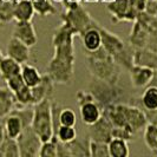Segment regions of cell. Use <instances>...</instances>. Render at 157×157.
<instances>
[{
  "mask_svg": "<svg viewBox=\"0 0 157 157\" xmlns=\"http://www.w3.org/2000/svg\"><path fill=\"white\" fill-rule=\"evenodd\" d=\"M75 36H77V32L64 21L55 30L52 37L55 51L47 65V75L52 78L55 84L69 85L73 82L76 60L73 45Z\"/></svg>",
  "mask_w": 157,
  "mask_h": 157,
  "instance_id": "1",
  "label": "cell"
},
{
  "mask_svg": "<svg viewBox=\"0 0 157 157\" xmlns=\"http://www.w3.org/2000/svg\"><path fill=\"white\" fill-rule=\"evenodd\" d=\"M86 66L92 77L110 83L119 82L121 67L103 46L94 52H86Z\"/></svg>",
  "mask_w": 157,
  "mask_h": 157,
  "instance_id": "2",
  "label": "cell"
},
{
  "mask_svg": "<svg viewBox=\"0 0 157 157\" xmlns=\"http://www.w3.org/2000/svg\"><path fill=\"white\" fill-rule=\"evenodd\" d=\"M89 92L94 96L102 109L111 104L123 103V99L125 98V90L119 85V82L110 83L96 77H92L89 84Z\"/></svg>",
  "mask_w": 157,
  "mask_h": 157,
  "instance_id": "3",
  "label": "cell"
},
{
  "mask_svg": "<svg viewBox=\"0 0 157 157\" xmlns=\"http://www.w3.org/2000/svg\"><path fill=\"white\" fill-rule=\"evenodd\" d=\"M51 98H46L33 105V119L32 129L39 136L40 141L46 142L55 136L52 112H51Z\"/></svg>",
  "mask_w": 157,
  "mask_h": 157,
  "instance_id": "4",
  "label": "cell"
},
{
  "mask_svg": "<svg viewBox=\"0 0 157 157\" xmlns=\"http://www.w3.org/2000/svg\"><path fill=\"white\" fill-rule=\"evenodd\" d=\"M62 21L69 24L78 36H82L86 30L94 27L96 24V20L80 5V2L72 7L65 8L64 13H62Z\"/></svg>",
  "mask_w": 157,
  "mask_h": 157,
  "instance_id": "5",
  "label": "cell"
},
{
  "mask_svg": "<svg viewBox=\"0 0 157 157\" xmlns=\"http://www.w3.org/2000/svg\"><path fill=\"white\" fill-rule=\"evenodd\" d=\"M76 99H77V103H78L82 121L86 125L94 124L101 118L103 109L101 108V105L96 102L94 96L89 91L79 90L77 94H76Z\"/></svg>",
  "mask_w": 157,
  "mask_h": 157,
  "instance_id": "6",
  "label": "cell"
},
{
  "mask_svg": "<svg viewBox=\"0 0 157 157\" xmlns=\"http://www.w3.org/2000/svg\"><path fill=\"white\" fill-rule=\"evenodd\" d=\"M17 143L19 147L20 157H36L39 156L41 143L39 136L32 129V126L24 128L21 134L18 136Z\"/></svg>",
  "mask_w": 157,
  "mask_h": 157,
  "instance_id": "7",
  "label": "cell"
},
{
  "mask_svg": "<svg viewBox=\"0 0 157 157\" xmlns=\"http://www.w3.org/2000/svg\"><path fill=\"white\" fill-rule=\"evenodd\" d=\"M124 111H125L126 125L135 134L143 131L147 124L149 123L145 111L143 110L140 104H125Z\"/></svg>",
  "mask_w": 157,
  "mask_h": 157,
  "instance_id": "8",
  "label": "cell"
},
{
  "mask_svg": "<svg viewBox=\"0 0 157 157\" xmlns=\"http://www.w3.org/2000/svg\"><path fill=\"white\" fill-rule=\"evenodd\" d=\"M106 11L110 13L111 21L115 24L126 21L134 23L136 17L132 14L129 0H109L106 4Z\"/></svg>",
  "mask_w": 157,
  "mask_h": 157,
  "instance_id": "9",
  "label": "cell"
},
{
  "mask_svg": "<svg viewBox=\"0 0 157 157\" xmlns=\"http://www.w3.org/2000/svg\"><path fill=\"white\" fill-rule=\"evenodd\" d=\"M89 126V138L91 141H99V142H105L109 143L112 138V123L110 119L106 117L102 112L101 118Z\"/></svg>",
  "mask_w": 157,
  "mask_h": 157,
  "instance_id": "10",
  "label": "cell"
},
{
  "mask_svg": "<svg viewBox=\"0 0 157 157\" xmlns=\"http://www.w3.org/2000/svg\"><path fill=\"white\" fill-rule=\"evenodd\" d=\"M12 37H16L17 39L23 41L29 47L34 46L38 41L36 29L33 24L31 23V20L30 21H17L13 29Z\"/></svg>",
  "mask_w": 157,
  "mask_h": 157,
  "instance_id": "11",
  "label": "cell"
},
{
  "mask_svg": "<svg viewBox=\"0 0 157 157\" xmlns=\"http://www.w3.org/2000/svg\"><path fill=\"white\" fill-rule=\"evenodd\" d=\"M130 80L132 86L136 89H142L150 85V82L154 77V70L144 65H136L134 64L130 69Z\"/></svg>",
  "mask_w": 157,
  "mask_h": 157,
  "instance_id": "12",
  "label": "cell"
},
{
  "mask_svg": "<svg viewBox=\"0 0 157 157\" xmlns=\"http://www.w3.org/2000/svg\"><path fill=\"white\" fill-rule=\"evenodd\" d=\"M6 53L8 57H11L12 59H14L16 62L23 65L27 63L30 59V47L26 44H24L23 41L17 39L16 37H12L8 40Z\"/></svg>",
  "mask_w": 157,
  "mask_h": 157,
  "instance_id": "13",
  "label": "cell"
},
{
  "mask_svg": "<svg viewBox=\"0 0 157 157\" xmlns=\"http://www.w3.org/2000/svg\"><path fill=\"white\" fill-rule=\"evenodd\" d=\"M53 87H55V82L52 80V78L47 73L43 75L39 84L34 87H31L33 105L46 98H51V96L53 94Z\"/></svg>",
  "mask_w": 157,
  "mask_h": 157,
  "instance_id": "14",
  "label": "cell"
},
{
  "mask_svg": "<svg viewBox=\"0 0 157 157\" xmlns=\"http://www.w3.org/2000/svg\"><path fill=\"white\" fill-rule=\"evenodd\" d=\"M97 24L98 21H96L94 27L86 30L80 36L85 52H94L102 46V36L97 27Z\"/></svg>",
  "mask_w": 157,
  "mask_h": 157,
  "instance_id": "15",
  "label": "cell"
},
{
  "mask_svg": "<svg viewBox=\"0 0 157 157\" xmlns=\"http://www.w3.org/2000/svg\"><path fill=\"white\" fill-rule=\"evenodd\" d=\"M134 64L144 65L157 72V51L150 48H136L134 52Z\"/></svg>",
  "mask_w": 157,
  "mask_h": 157,
  "instance_id": "16",
  "label": "cell"
},
{
  "mask_svg": "<svg viewBox=\"0 0 157 157\" xmlns=\"http://www.w3.org/2000/svg\"><path fill=\"white\" fill-rule=\"evenodd\" d=\"M69 156L73 157H89L90 156V138H75L71 142L65 143Z\"/></svg>",
  "mask_w": 157,
  "mask_h": 157,
  "instance_id": "17",
  "label": "cell"
},
{
  "mask_svg": "<svg viewBox=\"0 0 157 157\" xmlns=\"http://www.w3.org/2000/svg\"><path fill=\"white\" fill-rule=\"evenodd\" d=\"M16 98L13 92L6 87H0V118L6 117L16 109Z\"/></svg>",
  "mask_w": 157,
  "mask_h": 157,
  "instance_id": "18",
  "label": "cell"
},
{
  "mask_svg": "<svg viewBox=\"0 0 157 157\" xmlns=\"http://www.w3.org/2000/svg\"><path fill=\"white\" fill-rule=\"evenodd\" d=\"M4 128H5V134H6L7 137L17 140L18 136L21 134V131H23V129H24V125H23V122H21L20 117H19L18 115H16V113L11 112L10 115H7V116L5 117Z\"/></svg>",
  "mask_w": 157,
  "mask_h": 157,
  "instance_id": "19",
  "label": "cell"
},
{
  "mask_svg": "<svg viewBox=\"0 0 157 157\" xmlns=\"http://www.w3.org/2000/svg\"><path fill=\"white\" fill-rule=\"evenodd\" d=\"M34 16V8L31 0H18L14 6L16 21H30Z\"/></svg>",
  "mask_w": 157,
  "mask_h": 157,
  "instance_id": "20",
  "label": "cell"
},
{
  "mask_svg": "<svg viewBox=\"0 0 157 157\" xmlns=\"http://www.w3.org/2000/svg\"><path fill=\"white\" fill-rule=\"evenodd\" d=\"M21 71V64L16 62L11 57H4L0 62V76L4 80H7L8 78L19 75Z\"/></svg>",
  "mask_w": 157,
  "mask_h": 157,
  "instance_id": "21",
  "label": "cell"
},
{
  "mask_svg": "<svg viewBox=\"0 0 157 157\" xmlns=\"http://www.w3.org/2000/svg\"><path fill=\"white\" fill-rule=\"evenodd\" d=\"M141 105L143 110L145 111H155L157 110V86L155 85H148L144 87V91L142 94Z\"/></svg>",
  "mask_w": 157,
  "mask_h": 157,
  "instance_id": "22",
  "label": "cell"
},
{
  "mask_svg": "<svg viewBox=\"0 0 157 157\" xmlns=\"http://www.w3.org/2000/svg\"><path fill=\"white\" fill-rule=\"evenodd\" d=\"M20 75L23 77L24 83L30 87H34L36 85H38L41 80V77H43V75L38 71L37 67H34L27 63L21 65Z\"/></svg>",
  "mask_w": 157,
  "mask_h": 157,
  "instance_id": "23",
  "label": "cell"
},
{
  "mask_svg": "<svg viewBox=\"0 0 157 157\" xmlns=\"http://www.w3.org/2000/svg\"><path fill=\"white\" fill-rule=\"evenodd\" d=\"M16 98V108H24V106H33V98H32L31 87L26 84H23L19 89L13 92Z\"/></svg>",
  "mask_w": 157,
  "mask_h": 157,
  "instance_id": "24",
  "label": "cell"
},
{
  "mask_svg": "<svg viewBox=\"0 0 157 157\" xmlns=\"http://www.w3.org/2000/svg\"><path fill=\"white\" fill-rule=\"evenodd\" d=\"M14 6L13 0H0V26H5L14 20Z\"/></svg>",
  "mask_w": 157,
  "mask_h": 157,
  "instance_id": "25",
  "label": "cell"
},
{
  "mask_svg": "<svg viewBox=\"0 0 157 157\" xmlns=\"http://www.w3.org/2000/svg\"><path fill=\"white\" fill-rule=\"evenodd\" d=\"M143 131V138L147 148L154 154H157V124L148 123Z\"/></svg>",
  "mask_w": 157,
  "mask_h": 157,
  "instance_id": "26",
  "label": "cell"
},
{
  "mask_svg": "<svg viewBox=\"0 0 157 157\" xmlns=\"http://www.w3.org/2000/svg\"><path fill=\"white\" fill-rule=\"evenodd\" d=\"M109 152L111 157H128L130 154L128 142L121 138H111L109 142Z\"/></svg>",
  "mask_w": 157,
  "mask_h": 157,
  "instance_id": "27",
  "label": "cell"
},
{
  "mask_svg": "<svg viewBox=\"0 0 157 157\" xmlns=\"http://www.w3.org/2000/svg\"><path fill=\"white\" fill-rule=\"evenodd\" d=\"M0 157H20L19 147L17 140L5 137V140L0 144Z\"/></svg>",
  "mask_w": 157,
  "mask_h": 157,
  "instance_id": "28",
  "label": "cell"
},
{
  "mask_svg": "<svg viewBox=\"0 0 157 157\" xmlns=\"http://www.w3.org/2000/svg\"><path fill=\"white\" fill-rule=\"evenodd\" d=\"M34 8V13L40 17H46L48 14H55L56 8L50 0H31Z\"/></svg>",
  "mask_w": 157,
  "mask_h": 157,
  "instance_id": "29",
  "label": "cell"
},
{
  "mask_svg": "<svg viewBox=\"0 0 157 157\" xmlns=\"http://www.w3.org/2000/svg\"><path fill=\"white\" fill-rule=\"evenodd\" d=\"M90 156L91 157H109V143L90 140Z\"/></svg>",
  "mask_w": 157,
  "mask_h": 157,
  "instance_id": "30",
  "label": "cell"
},
{
  "mask_svg": "<svg viewBox=\"0 0 157 157\" xmlns=\"http://www.w3.org/2000/svg\"><path fill=\"white\" fill-rule=\"evenodd\" d=\"M57 144L58 138L57 136H53L51 140L41 143V147L39 150L40 157H57Z\"/></svg>",
  "mask_w": 157,
  "mask_h": 157,
  "instance_id": "31",
  "label": "cell"
},
{
  "mask_svg": "<svg viewBox=\"0 0 157 157\" xmlns=\"http://www.w3.org/2000/svg\"><path fill=\"white\" fill-rule=\"evenodd\" d=\"M56 136H57L58 141L67 143V142H71L77 137V131H76L75 126L60 125L58 128V130L56 131Z\"/></svg>",
  "mask_w": 157,
  "mask_h": 157,
  "instance_id": "32",
  "label": "cell"
},
{
  "mask_svg": "<svg viewBox=\"0 0 157 157\" xmlns=\"http://www.w3.org/2000/svg\"><path fill=\"white\" fill-rule=\"evenodd\" d=\"M59 122H60V125L75 126L76 123H77L76 112L72 110L71 108H63L62 111H60Z\"/></svg>",
  "mask_w": 157,
  "mask_h": 157,
  "instance_id": "33",
  "label": "cell"
},
{
  "mask_svg": "<svg viewBox=\"0 0 157 157\" xmlns=\"http://www.w3.org/2000/svg\"><path fill=\"white\" fill-rule=\"evenodd\" d=\"M135 132L131 131L128 128H112V138H121L124 141H134L135 138Z\"/></svg>",
  "mask_w": 157,
  "mask_h": 157,
  "instance_id": "34",
  "label": "cell"
},
{
  "mask_svg": "<svg viewBox=\"0 0 157 157\" xmlns=\"http://www.w3.org/2000/svg\"><path fill=\"white\" fill-rule=\"evenodd\" d=\"M147 2H148V0H129L130 10L136 18L140 13L144 12V10L147 7Z\"/></svg>",
  "mask_w": 157,
  "mask_h": 157,
  "instance_id": "35",
  "label": "cell"
},
{
  "mask_svg": "<svg viewBox=\"0 0 157 157\" xmlns=\"http://www.w3.org/2000/svg\"><path fill=\"white\" fill-rule=\"evenodd\" d=\"M5 137H6V134H5V128H4V125L0 123V144H1V142L5 140Z\"/></svg>",
  "mask_w": 157,
  "mask_h": 157,
  "instance_id": "36",
  "label": "cell"
},
{
  "mask_svg": "<svg viewBox=\"0 0 157 157\" xmlns=\"http://www.w3.org/2000/svg\"><path fill=\"white\" fill-rule=\"evenodd\" d=\"M55 2H59V4H63L64 1H66V0H53Z\"/></svg>",
  "mask_w": 157,
  "mask_h": 157,
  "instance_id": "37",
  "label": "cell"
},
{
  "mask_svg": "<svg viewBox=\"0 0 157 157\" xmlns=\"http://www.w3.org/2000/svg\"><path fill=\"white\" fill-rule=\"evenodd\" d=\"M2 58H4V55H2V51L0 50V62H1V59H2Z\"/></svg>",
  "mask_w": 157,
  "mask_h": 157,
  "instance_id": "38",
  "label": "cell"
},
{
  "mask_svg": "<svg viewBox=\"0 0 157 157\" xmlns=\"http://www.w3.org/2000/svg\"><path fill=\"white\" fill-rule=\"evenodd\" d=\"M148 1H149V0H148Z\"/></svg>",
  "mask_w": 157,
  "mask_h": 157,
  "instance_id": "39",
  "label": "cell"
}]
</instances>
